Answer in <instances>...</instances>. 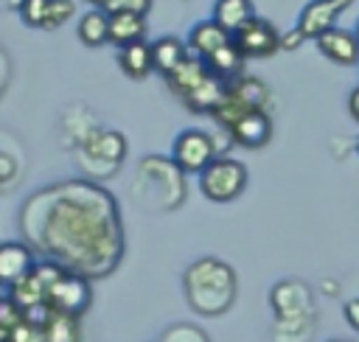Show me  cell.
<instances>
[{"label": "cell", "instance_id": "6da1fadb", "mask_svg": "<svg viewBox=\"0 0 359 342\" xmlns=\"http://www.w3.org/2000/svg\"><path fill=\"white\" fill-rule=\"evenodd\" d=\"M20 227L31 249L81 278L109 275L123 255V227L109 191L87 179L48 185L28 196Z\"/></svg>", "mask_w": 359, "mask_h": 342}, {"label": "cell", "instance_id": "7a4b0ae2", "mask_svg": "<svg viewBox=\"0 0 359 342\" xmlns=\"http://www.w3.org/2000/svg\"><path fill=\"white\" fill-rule=\"evenodd\" d=\"M182 292L188 306L202 317H222L230 311L238 294V278L233 266L216 255H202L182 272Z\"/></svg>", "mask_w": 359, "mask_h": 342}, {"label": "cell", "instance_id": "3957f363", "mask_svg": "<svg viewBox=\"0 0 359 342\" xmlns=\"http://www.w3.org/2000/svg\"><path fill=\"white\" fill-rule=\"evenodd\" d=\"M132 199L143 210H174L185 199V174L171 163V157L149 154L137 163Z\"/></svg>", "mask_w": 359, "mask_h": 342}, {"label": "cell", "instance_id": "277c9868", "mask_svg": "<svg viewBox=\"0 0 359 342\" xmlns=\"http://www.w3.org/2000/svg\"><path fill=\"white\" fill-rule=\"evenodd\" d=\"M126 157V137L115 129L95 126L84 140L76 143V160L81 171L93 179H107L118 171Z\"/></svg>", "mask_w": 359, "mask_h": 342}, {"label": "cell", "instance_id": "5b68a950", "mask_svg": "<svg viewBox=\"0 0 359 342\" xmlns=\"http://www.w3.org/2000/svg\"><path fill=\"white\" fill-rule=\"evenodd\" d=\"M196 177H199L202 196L216 202V205L233 202L247 188V168H244V163L236 160V157H227V154L213 157Z\"/></svg>", "mask_w": 359, "mask_h": 342}, {"label": "cell", "instance_id": "8992f818", "mask_svg": "<svg viewBox=\"0 0 359 342\" xmlns=\"http://www.w3.org/2000/svg\"><path fill=\"white\" fill-rule=\"evenodd\" d=\"M45 303L59 311V314H70V317H79L90 308L93 303V289H90V280L76 275V272H62L45 292Z\"/></svg>", "mask_w": 359, "mask_h": 342}, {"label": "cell", "instance_id": "52a82bcc", "mask_svg": "<svg viewBox=\"0 0 359 342\" xmlns=\"http://www.w3.org/2000/svg\"><path fill=\"white\" fill-rule=\"evenodd\" d=\"M216 157L213 135L205 129H182L171 143V163L182 174H199Z\"/></svg>", "mask_w": 359, "mask_h": 342}, {"label": "cell", "instance_id": "ba28073f", "mask_svg": "<svg viewBox=\"0 0 359 342\" xmlns=\"http://www.w3.org/2000/svg\"><path fill=\"white\" fill-rule=\"evenodd\" d=\"M230 42L244 56V62L247 59H269V56H275L280 50V31L269 20H264V17L255 14L247 25H241L230 36Z\"/></svg>", "mask_w": 359, "mask_h": 342}, {"label": "cell", "instance_id": "9c48e42d", "mask_svg": "<svg viewBox=\"0 0 359 342\" xmlns=\"http://www.w3.org/2000/svg\"><path fill=\"white\" fill-rule=\"evenodd\" d=\"M269 306L275 311V317H297V314H314V292L309 283L297 280V278H286L278 280L269 289Z\"/></svg>", "mask_w": 359, "mask_h": 342}, {"label": "cell", "instance_id": "30bf717a", "mask_svg": "<svg viewBox=\"0 0 359 342\" xmlns=\"http://www.w3.org/2000/svg\"><path fill=\"white\" fill-rule=\"evenodd\" d=\"M17 11L28 28L56 31L76 14V3L73 0H20Z\"/></svg>", "mask_w": 359, "mask_h": 342}, {"label": "cell", "instance_id": "8fae6325", "mask_svg": "<svg viewBox=\"0 0 359 342\" xmlns=\"http://www.w3.org/2000/svg\"><path fill=\"white\" fill-rule=\"evenodd\" d=\"M351 3H353V0H309V3L300 8V17H297L294 31L300 34V39H317L320 34L337 28L339 14H342Z\"/></svg>", "mask_w": 359, "mask_h": 342}, {"label": "cell", "instance_id": "7c38bea8", "mask_svg": "<svg viewBox=\"0 0 359 342\" xmlns=\"http://www.w3.org/2000/svg\"><path fill=\"white\" fill-rule=\"evenodd\" d=\"M224 132L230 135V143H238L244 149H261L272 137V118L266 115V109H247Z\"/></svg>", "mask_w": 359, "mask_h": 342}, {"label": "cell", "instance_id": "4fadbf2b", "mask_svg": "<svg viewBox=\"0 0 359 342\" xmlns=\"http://www.w3.org/2000/svg\"><path fill=\"white\" fill-rule=\"evenodd\" d=\"M34 249L25 241H3L0 244V286H14L34 266Z\"/></svg>", "mask_w": 359, "mask_h": 342}, {"label": "cell", "instance_id": "5bb4252c", "mask_svg": "<svg viewBox=\"0 0 359 342\" xmlns=\"http://www.w3.org/2000/svg\"><path fill=\"white\" fill-rule=\"evenodd\" d=\"M210 76V70H208V64L199 59V56H194L191 50H188V56L165 76V84H168V90L177 95V98H188L205 78Z\"/></svg>", "mask_w": 359, "mask_h": 342}, {"label": "cell", "instance_id": "9a60e30c", "mask_svg": "<svg viewBox=\"0 0 359 342\" xmlns=\"http://www.w3.org/2000/svg\"><path fill=\"white\" fill-rule=\"evenodd\" d=\"M314 42H317V50L337 64H356L359 62V42H356L353 31H348V28H331V31L320 34Z\"/></svg>", "mask_w": 359, "mask_h": 342}, {"label": "cell", "instance_id": "2e32d148", "mask_svg": "<svg viewBox=\"0 0 359 342\" xmlns=\"http://www.w3.org/2000/svg\"><path fill=\"white\" fill-rule=\"evenodd\" d=\"M314 331H317V311L297 317H275L269 336L272 342H311Z\"/></svg>", "mask_w": 359, "mask_h": 342}, {"label": "cell", "instance_id": "e0dca14e", "mask_svg": "<svg viewBox=\"0 0 359 342\" xmlns=\"http://www.w3.org/2000/svg\"><path fill=\"white\" fill-rule=\"evenodd\" d=\"M255 17V6L252 0H216L210 8V20L224 31V34H236L241 25H247Z\"/></svg>", "mask_w": 359, "mask_h": 342}, {"label": "cell", "instance_id": "ac0fdd59", "mask_svg": "<svg viewBox=\"0 0 359 342\" xmlns=\"http://www.w3.org/2000/svg\"><path fill=\"white\" fill-rule=\"evenodd\" d=\"M146 31H149V25H146L143 14L118 11V14H109L107 42H112L115 48H123V45H132V42H140L146 36Z\"/></svg>", "mask_w": 359, "mask_h": 342}, {"label": "cell", "instance_id": "d6986e66", "mask_svg": "<svg viewBox=\"0 0 359 342\" xmlns=\"http://www.w3.org/2000/svg\"><path fill=\"white\" fill-rule=\"evenodd\" d=\"M208 64V70L222 81V84H230L236 81L238 76H244V56L236 50L233 42H224L222 48H216L210 56L202 59Z\"/></svg>", "mask_w": 359, "mask_h": 342}, {"label": "cell", "instance_id": "ffe728a7", "mask_svg": "<svg viewBox=\"0 0 359 342\" xmlns=\"http://www.w3.org/2000/svg\"><path fill=\"white\" fill-rule=\"evenodd\" d=\"M224 95H230L233 101H238L241 107L247 109H266V101H269V87L255 78V76H238L236 81L224 84Z\"/></svg>", "mask_w": 359, "mask_h": 342}, {"label": "cell", "instance_id": "44dd1931", "mask_svg": "<svg viewBox=\"0 0 359 342\" xmlns=\"http://www.w3.org/2000/svg\"><path fill=\"white\" fill-rule=\"evenodd\" d=\"M224 42H230V34H224L210 17L208 20H199L191 31H188V50L194 53V56H199V59H205V56H210L216 48H222Z\"/></svg>", "mask_w": 359, "mask_h": 342}, {"label": "cell", "instance_id": "7402d4cb", "mask_svg": "<svg viewBox=\"0 0 359 342\" xmlns=\"http://www.w3.org/2000/svg\"><path fill=\"white\" fill-rule=\"evenodd\" d=\"M118 67H121V70H123L129 78L143 81V78H146V76L154 70L149 42H146V39H140V42H132V45L118 48Z\"/></svg>", "mask_w": 359, "mask_h": 342}, {"label": "cell", "instance_id": "603a6c76", "mask_svg": "<svg viewBox=\"0 0 359 342\" xmlns=\"http://www.w3.org/2000/svg\"><path fill=\"white\" fill-rule=\"evenodd\" d=\"M149 48H151V64H154V70L163 73V76H168V73L188 56L185 42L177 39V36H160V39L149 42Z\"/></svg>", "mask_w": 359, "mask_h": 342}, {"label": "cell", "instance_id": "cb8c5ba5", "mask_svg": "<svg viewBox=\"0 0 359 342\" xmlns=\"http://www.w3.org/2000/svg\"><path fill=\"white\" fill-rule=\"evenodd\" d=\"M107 31H109V14L101 11V8L84 11L81 20H79V28H76L79 39H81L87 48H101V45H107Z\"/></svg>", "mask_w": 359, "mask_h": 342}, {"label": "cell", "instance_id": "d4e9b609", "mask_svg": "<svg viewBox=\"0 0 359 342\" xmlns=\"http://www.w3.org/2000/svg\"><path fill=\"white\" fill-rule=\"evenodd\" d=\"M42 334H45V342H81V320L50 311L48 322L42 325Z\"/></svg>", "mask_w": 359, "mask_h": 342}, {"label": "cell", "instance_id": "484cf974", "mask_svg": "<svg viewBox=\"0 0 359 342\" xmlns=\"http://www.w3.org/2000/svg\"><path fill=\"white\" fill-rule=\"evenodd\" d=\"M8 297L17 303L20 311H25V308H31V306H36V303H45V286H42V280L36 278L34 266H31V272L22 275L14 286H8Z\"/></svg>", "mask_w": 359, "mask_h": 342}, {"label": "cell", "instance_id": "4316f807", "mask_svg": "<svg viewBox=\"0 0 359 342\" xmlns=\"http://www.w3.org/2000/svg\"><path fill=\"white\" fill-rule=\"evenodd\" d=\"M157 342H210V336L199 328V325H191V322H174L168 325Z\"/></svg>", "mask_w": 359, "mask_h": 342}, {"label": "cell", "instance_id": "83f0119b", "mask_svg": "<svg viewBox=\"0 0 359 342\" xmlns=\"http://www.w3.org/2000/svg\"><path fill=\"white\" fill-rule=\"evenodd\" d=\"M95 8H101V11H107V14H118V11H132V14H149L151 11V0H98V6Z\"/></svg>", "mask_w": 359, "mask_h": 342}, {"label": "cell", "instance_id": "f1b7e54d", "mask_svg": "<svg viewBox=\"0 0 359 342\" xmlns=\"http://www.w3.org/2000/svg\"><path fill=\"white\" fill-rule=\"evenodd\" d=\"M6 342H45V334L39 325L28 322V320H20L17 325H11L6 331Z\"/></svg>", "mask_w": 359, "mask_h": 342}, {"label": "cell", "instance_id": "f546056e", "mask_svg": "<svg viewBox=\"0 0 359 342\" xmlns=\"http://www.w3.org/2000/svg\"><path fill=\"white\" fill-rule=\"evenodd\" d=\"M20 320H22V311L17 308V303L8 294H0V331H8Z\"/></svg>", "mask_w": 359, "mask_h": 342}, {"label": "cell", "instance_id": "4dcf8cb0", "mask_svg": "<svg viewBox=\"0 0 359 342\" xmlns=\"http://www.w3.org/2000/svg\"><path fill=\"white\" fill-rule=\"evenodd\" d=\"M17 171H20L17 160H14L8 151H0V191L8 188V185L17 179Z\"/></svg>", "mask_w": 359, "mask_h": 342}, {"label": "cell", "instance_id": "1f68e13d", "mask_svg": "<svg viewBox=\"0 0 359 342\" xmlns=\"http://www.w3.org/2000/svg\"><path fill=\"white\" fill-rule=\"evenodd\" d=\"M342 314H345V322H348L353 331H359V297L348 300L345 308H342Z\"/></svg>", "mask_w": 359, "mask_h": 342}, {"label": "cell", "instance_id": "d6a6232c", "mask_svg": "<svg viewBox=\"0 0 359 342\" xmlns=\"http://www.w3.org/2000/svg\"><path fill=\"white\" fill-rule=\"evenodd\" d=\"M348 112H351V118L359 123V84L351 90V95H348Z\"/></svg>", "mask_w": 359, "mask_h": 342}, {"label": "cell", "instance_id": "836d02e7", "mask_svg": "<svg viewBox=\"0 0 359 342\" xmlns=\"http://www.w3.org/2000/svg\"><path fill=\"white\" fill-rule=\"evenodd\" d=\"M328 342H356V339H348V336H337V339H328Z\"/></svg>", "mask_w": 359, "mask_h": 342}, {"label": "cell", "instance_id": "e575fe53", "mask_svg": "<svg viewBox=\"0 0 359 342\" xmlns=\"http://www.w3.org/2000/svg\"><path fill=\"white\" fill-rule=\"evenodd\" d=\"M353 36H356V42H359V22H356V28H353Z\"/></svg>", "mask_w": 359, "mask_h": 342}, {"label": "cell", "instance_id": "d590c367", "mask_svg": "<svg viewBox=\"0 0 359 342\" xmlns=\"http://www.w3.org/2000/svg\"><path fill=\"white\" fill-rule=\"evenodd\" d=\"M87 3H90V6H93V8H95V6H98V0H87Z\"/></svg>", "mask_w": 359, "mask_h": 342}, {"label": "cell", "instance_id": "8d00e7d4", "mask_svg": "<svg viewBox=\"0 0 359 342\" xmlns=\"http://www.w3.org/2000/svg\"><path fill=\"white\" fill-rule=\"evenodd\" d=\"M0 342H6V331H0Z\"/></svg>", "mask_w": 359, "mask_h": 342}, {"label": "cell", "instance_id": "74e56055", "mask_svg": "<svg viewBox=\"0 0 359 342\" xmlns=\"http://www.w3.org/2000/svg\"><path fill=\"white\" fill-rule=\"evenodd\" d=\"M0 93H3V76H0Z\"/></svg>", "mask_w": 359, "mask_h": 342}, {"label": "cell", "instance_id": "f35d334b", "mask_svg": "<svg viewBox=\"0 0 359 342\" xmlns=\"http://www.w3.org/2000/svg\"><path fill=\"white\" fill-rule=\"evenodd\" d=\"M356 149H359V140H356Z\"/></svg>", "mask_w": 359, "mask_h": 342}]
</instances>
